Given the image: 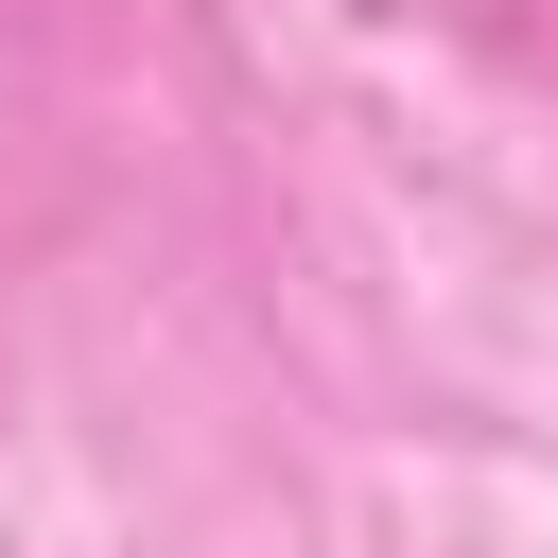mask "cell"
<instances>
[{
  "instance_id": "obj_1",
  "label": "cell",
  "mask_w": 558,
  "mask_h": 558,
  "mask_svg": "<svg viewBox=\"0 0 558 558\" xmlns=\"http://www.w3.org/2000/svg\"><path fill=\"white\" fill-rule=\"evenodd\" d=\"M331 17H366V35H436V52H523L558 0H331Z\"/></svg>"
}]
</instances>
